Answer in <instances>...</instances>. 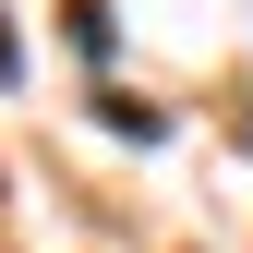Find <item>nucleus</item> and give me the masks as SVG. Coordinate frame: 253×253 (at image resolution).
I'll use <instances>...</instances> for the list:
<instances>
[{
  "mask_svg": "<svg viewBox=\"0 0 253 253\" xmlns=\"http://www.w3.org/2000/svg\"><path fill=\"white\" fill-rule=\"evenodd\" d=\"M12 73H24V48H12V24H0V84H12Z\"/></svg>",
  "mask_w": 253,
  "mask_h": 253,
  "instance_id": "1",
  "label": "nucleus"
}]
</instances>
